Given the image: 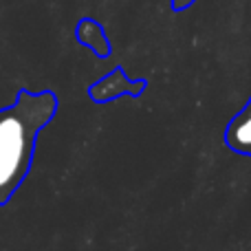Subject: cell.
<instances>
[{
	"instance_id": "cell-1",
	"label": "cell",
	"mask_w": 251,
	"mask_h": 251,
	"mask_svg": "<svg viewBox=\"0 0 251 251\" xmlns=\"http://www.w3.org/2000/svg\"><path fill=\"white\" fill-rule=\"evenodd\" d=\"M51 108L53 101L47 95H22L16 106L0 113V203L25 176L35 132Z\"/></svg>"
},
{
	"instance_id": "cell-2",
	"label": "cell",
	"mask_w": 251,
	"mask_h": 251,
	"mask_svg": "<svg viewBox=\"0 0 251 251\" xmlns=\"http://www.w3.org/2000/svg\"><path fill=\"white\" fill-rule=\"evenodd\" d=\"M229 139H231V143H234V148L251 150V106H249L247 113L231 126Z\"/></svg>"
}]
</instances>
